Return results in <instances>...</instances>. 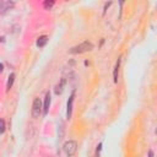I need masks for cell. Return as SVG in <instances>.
Segmentation results:
<instances>
[{"label":"cell","instance_id":"cell-1","mask_svg":"<svg viewBox=\"0 0 157 157\" xmlns=\"http://www.w3.org/2000/svg\"><path fill=\"white\" fill-rule=\"evenodd\" d=\"M92 49H93V44L91 42H83V43L71 48L70 53H74V54H76V53H85V52H90Z\"/></svg>","mask_w":157,"mask_h":157},{"label":"cell","instance_id":"cell-2","mask_svg":"<svg viewBox=\"0 0 157 157\" xmlns=\"http://www.w3.org/2000/svg\"><path fill=\"white\" fill-rule=\"evenodd\" d=\"M77 151V142L76 141H67L64 144V152L67 156H74Z\"/></svg>","mask_w":157,"mask_h":157},{"label":"cell","instance_id":"cell-3","mask_svg":"<svg viewBox=\"0 0 157 157\" xmlns=\"http://www.w3.org/2000/svg\"><path fill=\"white\" fill-rule=\"evenodd\" d=\"M42 112V102L39 98H34L33 105H32V117L33 118H39Z\"/></svg>","mask_w":157,"mask_h":157},{"label":"cell","instance_id":"cell-4","mask_svg":"<svg viewBox=\"0 0 157 157\" xmlns=\"http://www.w3.org/2000/svg\"><path fill=\"white\" fill-rule=\"evenodd\" d=\"M49 105H50V93L48 92L45 94V98H44V105H43V114L47 115L48 112H49Z\"/></svg>","mask_w":157,"mask_h":157},{"label":"cell","instance_id":"cell-5","mask_svg":"<svg viewBox=\"0 0 157 157\" xmlns=\"http://www.w3.org/2000/svg\"><path fill=\"white\" fill-rule=\"evenodd\" d=\"M74 98H75V93H72V94L70 96L69 101H67V112H66V115H67V118H69V119H70V117H71V112H72V103H74Z\"/></svg>","mask_w":157,"mask_h":157},{"label":"cell","instance_id":"cell-6","mask_svg":"<svg viewBox=\"0 0 157 157\" xmlns=\"http://www.w3.org/2000/svg\"><path fill=\"white\" fill-rule=\"evenodd\" d=\"M47 42H48V37L47 36H42L37 40V47H44L47 44Z\"/></svg>","mask_w":157,"mask_h":157},{"label":"cell","instance_id":"cell-7","mask_svg":"<svg viewBox=\"0 0 157 157\" xmlns=\"http://www.w3.org/2000/svg\"><path fill=\"white\" fill-rule=\"evenodd\" d=\"M13 4L12 2H9V1H2L0 2V10L1 11H5V10H9Z\"/></svg>","mask_w":157,"mask_h":157},{"label":"cell","instance_id":"cell-8","mask_svg":"<svg viewBox=\"0 0 157 157\" xmlns=\"http://www.w3.org/2000/svg\"><path fill=\"white\" fill-rule=\"evenodd\" d=\"M13 80H15V74H11L9 76V80H7V85H6V88L10 90L12 87V83H13Z\"/></svg>","mask_w":157,"mask_h":157},{"label":"cell","instance_id":"cell-9","mask_svg":"<svg viewBox=\"0 0 157 157\" xmlns=\"http://www.w3.org/2000/svg\"><path fill=\"white\" fill-rule=\"evenodd\" d=\"M119 63H120V60H118V63L115 64V67H114V82H118V71H119Z\"/></svg>","mask_w":157,"mask_h":157},{"label":"cell","instance_id":"cell-10","mask_svg":"<svg viewBox=\"0 0 157 157\" xmlns=\"http://www.w3.org/2000/svg\"><path fill=\"white\" fill-rule=\"evenodd\" d=\"M63 85H64V81H61L60 85H58V86L55 87V93H56V94L61 93V91H63Z\"/></svg>","mask_w":157,"mask_h":157},{"label":"cell","instance_id":"cell-11","mask_svg":"<svg viewBox=\"0 0 157 157\" xmlns=\"http://www.w3.org/2000/svg\"><path fill=\"white\" fill-rule=\"evenodd\" d=\"M4 131H5V121L0 119V134H2Z\"/></svg>","mask_w":157,"mask_h":157},{"label":"cell","instance_id":"cell-12","mask_svg":"<svg viewBox=\"0 0 157 157\" xmlns=\"http://www.w3.org/2000/svg\"><path fill=\"white\" fill-rule=\"evenodd\" d=\"M53 5H54V1H45L44 2V7L45 9H50Z\"/></svg>","mask_w":157,"mask_h":157},{"label":"cell","instance_id":"cell-13","mask_svg":"<svg viewBox=\"0 0 157 157\" xmlns=\"http://www.w3.org/2000/svg\"><path fill=\"white\" fill-rule=\"evenodd\" d=\"M2 69H4V65H2V64H0V72L2 71Z\"/></svg>","mask_w":157,"mask_h":157}]
</instances>
